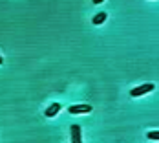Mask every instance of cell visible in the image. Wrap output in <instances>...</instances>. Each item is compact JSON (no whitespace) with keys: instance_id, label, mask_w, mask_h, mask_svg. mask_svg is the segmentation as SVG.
Masks as SVG:
<instances>
[{"instance_id":"obj_1","label":"cell","mask_w":159,"mask_h":143,"mask_svg":"<svg viewBox=\"0 0 159 143\" xmlns=\"http://www.w3.org/2000/svg\"><path fill=\"white\" fill-rule=\"evenodd\" d=\"M154 88H156V86H154V83H144V84H141V86L132 88V90H130V95H132V97H141V95L152 92Z\"/></svg>"},{"instance_id":"obj_2","label":"cell","mask_w":159,"mask_h":143,"mask_svg":"<svg viewBox=\"0 0 159 143\" xmlns=\"http://www.w3.org/2000/svg\"><path fill=\"white\" fill-rule=\"evenodd\" d=\"M92 107L90 105H71L70 108H68V112L70 114H73V116H79V114H92Z\"/></svg>"},{"instance_id":"obj_3","label":"cell","mask_w":159,"mask_h":143,"mask_svg":"<svg viewBox=\"0 0 159 143\" xmlns=\"http://www.w3.org/2000/svg\"><path fill=\"white\" fill-rule=\"evenodd\" d=\"M70 132H71V143H82V134H80L79 125H71Z\"/></svg>"},{"instance_id":"obj_4","label":"cell","mask_w":159,"mask_h":143,"mask_svg":"<svg viewBox=\"0 0 159 143\" xmlns=\"http://www.w3.org/2000/svg\"><path fill=\"white\" fill-rule=\"evenodd\" d=\"M61 108H62V107H61V103H51L48 108H46L44 116H46V117H55V116L61 112Z\"/></svg>"},{"instance_id":"obj_5","label":"cell","mask_w":159,"mask_h":143,"mask_svg":"<svg viewBox=\"0 0 159 143\" xmlns=\"http://www.w3.org/2000/svg\"><path fill=\"white\" fill-rule=\"evenodd\" d=\"M106 18H108V15H106L104 11H101V13H97V15L93 17V20H92V22H93L95 26H101V24H104V20H106Z\"/></svg>"},{"instance_id":"obj_6","label":"cell","mask_w":159,"mask_h":143,"mask_svg":"<svg viewBox=\"0 0 159 143\" xmlns=\"http://www.w3.org/2000/svg\"><path fill=\"white\" fill-rule=\"evenodd\" d=\"M146 138L152 140V141H159V130H148L146 132Z\"/></svg>"}]
</instances>
